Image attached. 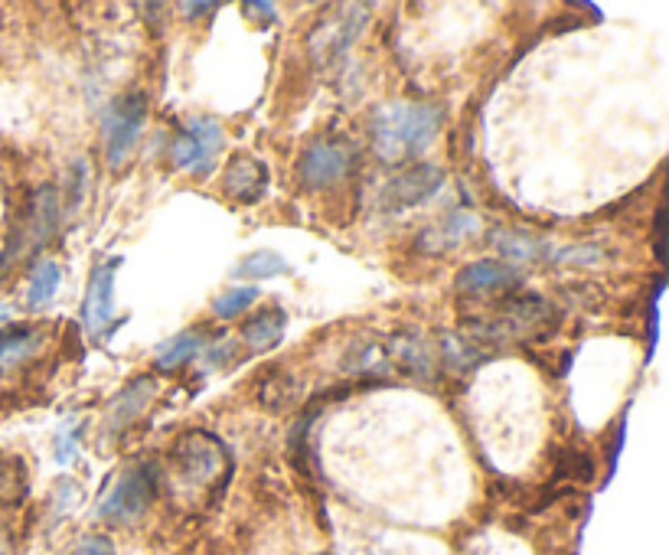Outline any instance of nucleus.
<instances>
[{
  "label": "nucleus",
  "mask_w": 669,
  "mask_h": 555,
  "mask_svg": "<svg viewBox=\"0 0 669 555\" xmlns=\"http://www.w3.org/2000/svg\"><path fill=\"white\" fill-rule=\"evenodd\" d=\"M69 555H114V546L105 536H85Z\"/></svg>",
  "instance_id": "obj_23"
},
{
  "label": "nucleus",
  "mask_w": 669,
  "mask_h": 555,
  "mask_svg": "<svg viewBox=\"0 0 669 555\" xmlns=\"http://www.w3.org/2000/svg\"><path fill=\"white\" fill-rule=\"evenodd\" d=\"M474 232H477V220H474L470 213H450L442 225H435V229L428 232L425 242H432V249L438 252V249L457 245L460 239H467V235H474Z\"/></svg>",
  "instance_id": "obj_17"
},
{
  "label": "nucleus",
  "mask_w": 669,
  "mask_h": 555,
  "mask_svg": "<svg viewBox=\"0 0 669 555\" xmlns=\"http://www.w3.org/2000/svg\"><path fill=\"white\" fill-rule=\"evenodd\" d=\"M0 555H10V543H7V533L0 529Z\"/></svg>",
  "instance_id": "obj_26"
},
{
  "label": "nucleus",
  "mask_w": 669,
  "mask_h": 555,
  "mask_svg": "<svg viewBox=\"0 0 669 555\" xmlns=\"http://www.w3.org/2000/svg\"><path fill=\"white\" fill-rule=\"evenodd\" d=\"M203 346H206V336L200 331H186L173 336L168 346H161V353H158V370H176V366L190 363L193 356H200Z\"/></svg>",
  "instance_id": "obj_15"
},
{
  "label": "nucleus",
  "mask_w": 669,
  "mask_h": 555,
  "mask_svg": "<svg viewBox=\"0 0 669 555\" xmlns=\"http://www.w3.org/2000/svg\"><path fill=\"white\" fill-rule=\"evenodd\" d=\"M516 284H519L516 269L503 262H474L457 275V291L464 294H494V291H509Z\"/></svg>",
  "instance_id": "obj_12"
},
{
  "label": "nucleus",
  "mask_w": 669,
  "mask_h": 555,
  "mask_svg": "<svg viewBox=\"0 0 669 555\" xmlns=\"http://www.w3.org/2000/svg\"><path fill=\"white\" fill-rule=\"evenodd\" d=\"M154 392H158V383H154V380H134V383H128V386L121 389V392L114 395L112 405H109V422H112V428H124L128 422H134V418L151 405Z\"/></svg>",
  "instance_id": "obj_13"
},
{
  "label": "nucleus",
  "mask_w": 669,
  "mask_h": 555,
  "mask_svg": "<svg viewBox=\"0 0 669 555\" xmlns=\"http://www.w3.org/2000/svg\"><path fill=\"white\" fill-rule=\"evenodd\" d=\"M183 10L186 13H210V10H216V3H183Z\"/></svg>",
  "instance_id": "obj_25"
},
{
  "label": "nucleus",
  "mask_w": 669,
  "mask_h": 555,
  "mask_svg": "<svg viewBox=\"0 0 669 555\" xmlns=\"http://www.w3.org/2000/svg\"><path fill=\"white\" fill-rule=\"evenodd\" d=\"M154 491H158V474L154 467H134L128 474L118 477V484L112 487V494L102 500L99 513L102 519L109 523H134L144 516V509L151 506L154 500Z\"/></svg>",
  "instance_id": "obj_3"
},
{
  "label": "nucleus",
  "mask_w": 669,
  "mask_h": 555,
  "mask_svg": "<svg viewBox=\"0 0 669 555\" xmlns=\"http://www.w3.org/2000/svg\"><path fill=\"white\" fill-rule=\"evenodd\" d=\"M223 128L213 118H193L173 141L170 148V161L180 170H193V173H206L216 164V154L223 148Z\"/></svg>",
  "instance_id": "obj_4"
},
{
  "label": "nucleus",
  "mask_w": 669,
  "mask_h": 555,
  "mask_svg": "<svg viewBox=\"0 0 669 555\" xmlns=\"http://www.w3.org/2000/svg\"><path fill=\"white\" fill-rule=\"evenodd\" d=\"M223 190L232 200H239V203H259L262 193L268 190V170H265V164L259 158L239 154V158H232L229 167H225Z\"/></svg>",
  "instance_id": "obj_11"
},
{
  "label": "nucleus",
  "mask_w": 669,
  "mask_h": 555,
  "mask_svg": "<svg viewBox=\"0 0 669 555\" xmlns=\"http://www.w3.org/2000/svg\"><path fill=\"white\" fill-rule=\"evenodd\" d=\"M470 336L487 340V343H509V340H529L543 331L556 327V311L549 301L536 294H519V297H503L497 301V311L490 317H470L467 321Z\"/></svg>",
  "instance_id": "obj_2"
},
{
  "label": "nucleus",
  "mask_w": 669,
  "mask_h": 555,
  "mask_svg": "<svg viewBox=\"0 0 669 555\" xmlns=\"http://www.w3.org/2000/svg\"><path fill=\"white\" fill-rule=\"evenodd\" d=\"M281 272H287V262L278 252H252L249 259L239 262L235 278H275Z\"/></svg>",
  "instance_id": "obj_19"
},
{
  "label": "nucleus",
  "mask_w": 669,
  "mask_h": 555,
  "mask_svg": "<svg viewBox=\"0 0 669 555\" xmlns=\"http://www.w3.org/2000/svg\"><path fill=\"white\" fill-rule=\"evenodd\" d=\"M284 324H287V317H284L281 307L262 311V314H255V317L242 327V340H245L252 350H272L281 336H284Z\"/></svg>",
  "instance_id": "obj_14"
},
{
  "label": "nucleus",
  "mask_w": 669,
  "mask_h": 555,
  "mask_svg": "<svg viewBox=\"0 0 669 555\" xmlns=\"http://www.w3.org/2000/svg\"><path fill=\"white\" fill-rule=\"evenodd\" d=\"M57 222H59L57 190H53V186H43V190L37 193V203H33V232H37V239L47 242V239L53 235Z\"/></svg>",
  "instance_id": "obj_18"
},
{
  "label": "nucleus",
  "mask_w": 669,
  "mask_h": 555,
  "mask_svg": "<svg viewBox=\"0 0 669 555\" xmlns=\"http://www.w3.org/2000/svg\"><path fill=\"white\" fill-rule=\"evenodd\" d=\"M445 183V173L438 167H408L405 173L392 176L386 190L379 193V203L386 210H405V206H418L425 203L432 193H438V186Z\"/></svg>",
  "instance_id": "obj_7"
},
{
  "label": "nucleus",
  "mask_w": 669,
  "mask_h": 555,
  "mask_svg": "<svg viewBox=\"0 0 669 555\" xmlns=\"http://www.w3.org/2000/svg\"><path fill=\"white\" fill-rule=\"evenodd\" d=\"M144 121H148V102H144V95L131 92L128 99H121V102L114 105L109 121H105V134H109V164L118 167L131 154L138 134H141V128H144Z\"/></svg>",
  "instance_id": "obj_6"
},
{
  "label": "nucleus",
  "mask_w": 669,
  "mask_h": 555,
  "mask_svg": "<svg viewBox=\"0 0 669 555\" xmlns=\"http://www.w3.org/2000/svg\"><path fill=\"white\" fill-rule=\"evenodd\" d=\"M245 13H259V20H265V23L278 17V10H275L272 3H259V0H255V3H245Z\"/></svg>",
  "instance_id": "obj_24"
},
{
  "label": "nucleus",
  "mask_w": 669,
  "mask_h": 555,
  "mask_svg": "<svg viewBox=\"0 0 669 555\" xmlns=\"http://www.w3.org/2000/svg\"><path fill=\"white\" fill-rule=\"evenodd\" d=\"M114 272H118V259L99 265L92 272L89 291H85V327L92 336H102L105 327L112 324L114 317Z\"/></svg>",
  "instance_id": "obj_10"
},
{
  "label": "nucleus",
  "mask_w": 669,
  "mask_h": 555,
  "mask_svg": "<svg viewBox=\"0 0 669 555\" xmlns=\"http://www.w3.org/2000/svg\"><path fill=\"white\" fill-rule=\"evenodd\" d=\"M442 356H445L450 366H457V370H470L474 363H480V356H484V350L477 346V343H470L467 336H442Z\"/></svg>",
  "instance_id": "obj_20"
},
{
  "label": "nucleus",
  "mask_w": 669,
  "mask_h": 555,
  "mask_svg": "<svg viewBox=\"0 0 669 555\" xmlns=\"http://www.w3.org/2000/svg\"><path fill=\"white\" fill-rule=\"evenodd\" d=\"M170 461L186 484H206L225 461V447L206 432H190L173 444Z\"/></svg>",
  "instance_id": "obj_5"
},
{
  "label": "nucleus",
  "mask_w": 669,
  "mask_h": 555,
  "mask_svg": "<svg viewBox=\"0 0 669 555\" xmlns=\"http://www.w3.org/2000/svg\"><path fill=\"white\" fill-rule=\"evenodd\" d=\"M59 284H62V269H59V262H40L37 269H33V275H30V287H27V301H30V307H43V304H50L53 297H57Z\"/></svg>",
  "instance_id": "obj_16"
},
{
  "label": "nucleus",
  "mask_w": 669,
  "mask_h": 555,
  "mask_svg": "<svg viewBox=\"0 0 669 555\" xmlns=\"http://www.w3.org/2000/svg\"><path fill=\"white\" fill-rule=\"evenodd\" d=\"M33 343L30 327H13V331H0V360H13L23 356Z\"/></svg>",
  "instance_id": "obj_22"
},
{
  "label": "nucleus",
  "mask_w": 669,
  "mask_h": 555,
  "mask_svg": "<svg viewBox=\"0 0 669 555\" xmlns=\"http://www.w3.org/2000/svg\"><path fill=\"white\" fill-rule=\"evenodd\" d=\"M386 360L398 363L408 376H418V380H432L435 376V366H438V350L428 336L415 331L392 333L386 340Z\"/></svg>",
  "instance_id": "obj_9"
},
{
  "label": "nucleus",
  "mask_w": 669,
  "mask_h": 555,
  "mask_svg": "<svg viewBox=\"0 0 669 555\" xmlns=\"http://www.w3.org/2000/svg\"><path fill=\"white\" fill-rule=\"evenodd\" d=\"M438 111L422 102H389L373 114V148L383 161L402 164L422 158L438 138Z\"/></svg>",
  "instance_id": "obj_1"
},
{
  "label": "nucleus",
  "mask_w": 669,
  "mask_h": 555,
  "mask_svg": "<svg viewBox=\"0 0 669 555\" xmlns=\"http://www.w3.org/2000/svg\"><path fill=\"white\" fill-rule=\"evenodd\" d=\"M349 167H353V151L346 144L321 141V144H311L304 151L297 173L307 186H331L349 173Z\"/></svg>",
  "instance_id": "obj_8"
},
{
  "label": "nucleus",
  "mask_w": 669,
  "mask_h": 555,
  "mask_svg": "<svg viewBox=\"0 0 669 555\" xmlns=\"http://www.w3.org/2000/svg\"><path fill=\"white\" fill-rule=\"evenodd\" d=\"M255 297H259L255 287H232V291H225L223 297H216L213 311H216L220 317H239L245 307H252Z\"/></svg>",
  "instance_id": "obj_21"
}]
</instances>
